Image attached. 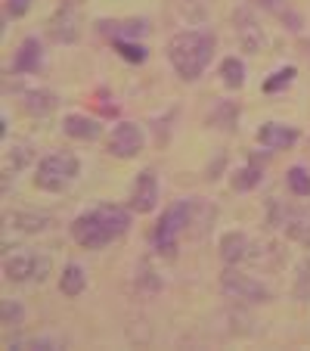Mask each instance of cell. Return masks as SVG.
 I'll return each mask as SVG.
<instances>
[{
  "label": "cell",
  "mask_w": 310,
  "mask_h": 351,
  "mask_svg": "<svg viewBox=\"0 0 310 351\" xmlns=\"http://www.w3.org/2000/svg\"><path fill=\"white\" fill-rule=\"evenodd\" d=\"M127 230H131V212L121 206H96L78 215L72 224V237L81 249H103Z\"/></svg>",
  "instance_id": "cell-1"
},
{
  "label": "cell",
  "mask_w": 310,
  "mask_h": 351,
  "mask_svg": "<svg viewBox=\"0 0 310 351\" xmlns=\"http://www.w3.org/2000/svg\"><path fill=\"white\" fill-rule=\"evenodd\" d=\"M214 56V34L208 32H180L168 40V60L183 81H196L205 75Z\"/></svg>",
  "instance_id": "cell-2"
},
{
  "label": "cell",
  "mask_w": 310,
  "mask_h": 351,
  "mask_svg": "<svg viewBox=\"0 0 310 351\" xmlns=\"http://www.w3.org/2000/svg\"><path fill=\"white\" fill-rule=\"evenodd\" d=\"M192 215H196V199H180V202H174V206L162 215L159 224H155V233H152V245L159 249V255L174 258V252H177V237L190 230Z\"/></svg>",
  "instance_id": "cell-3"
},
{
  "label": "cell",
  "mask_w": 310,
  "mask_h": 351,
  "mask_svg": "<svg viewBox=\"0 0 310 351\" xmlns=\"http://www.w3.org/2000/svg\"><path fill=\"white\" fill-rule=\"evenodd\" d=\"M78 171H81V162L75 153H68V149L66 153H53L38 165L34 184L47 193H62L75 178H78Z\"/></svg>",
  "instance_id": "cell-4"
},
{
  "label": "cell",
  "mask_w": 310,
  "mask_h": 351,
  "mask_svg": "<svg viewBox=\"0 0 310 351\" xmlns=\"http://www.w3.org/2000/svg\"><path fill=\"white\" fill-rule=\"evenodd\" d=\"M220 292L233 302H242V305H264L273 298V289L264 286L261 280H255L251 274L236 271V265H230L220 274Z\"/></svg>",
  "instance_id": "cell-5"
},
{
  "label": "cell",
  "mask_w": 310,
  "mask_h": 351,
  "mask_svg": "<svg viewBox=\"0 0 310 351\" xmlns=\"http://www.w3.org/2000/svg\"><path fill=\"white\" fill-rule=\"evenodd\" d=\"M3 274L13 283H38V280H47L50 274V258L38 252H16L3 261Z\"/></svg>",
  "instance_id": "cell-6"
},
{
  "label": "cell",
  "mask_w": 310,
  "mask_h": 351,
  "mask_svg": "<svg viewBox=\"0 0 310 351\" xmlns=\"http://www.w3.org/2000/svg\"><path fill=\"white\" fill-rule=\"evenodd\" d=\"M47 32H50V38H53L56 44H75V40L81 38V10L75 7V3H62L53 13Z\"/></svg>",
  "instance_id": "cell-7"
},
{
  "label": "cell",
  "mask_w": 310,
  "mask_h": 351,
  "mask_svg": "<svg viewBox=\"0 0 310 351\" xmlns=\"http://www.w3.org/2000/svg\"><path fill=\"white\" fill-rule=\"evenodd\" d=\"M143 149V131L133 121H121L115 125V131L109 134V153L115 159H133V156Z\"/></svg>",
  "instance_id": "cell-8"
},
{
  "label": "cell",
  "mask_w": 310,
  "mask_h": 351,
  "mask_svg": "<svg viewBox=\"0 0 310 351\" xmlns=\"http://www.w3.org/2000/svg\"><path fill=\"white\" fill-rule=\"evenodd\" d=\"M233 22H236V34H239V44H242L245 53H261L267 44V34H264V28L257 25L255 16L248 10H236Z\"/></svg>",
  "instance_id": "cell-9"
},
{
  "label": "cell",
  "mask_w": 310,
  "mask_h": 351,
  "mask_svg": "<svg viewBox=\"0 0 310 351\" xmlns=\"http://www.w3.org/2000/svg\"><path fill=\"white\" fill-rule=\"evenodd\" d=\"M155 206H159V180H155V171H143L131 190V208L146 215Z\"/></svg>",
  "instance_id": "cell-10"
},
{
  "label": "cell",
  "mask_w": 310,
  "mask_h": 351,
  "mask_svg": "<svg viewBox=\"0 0 310 351\" xmlns=\"http://www.w3.org/2000/svg\"><path fill=\"white\" fill-rule=\"evenodd\" d=\"M255 249L257 245L251 243L242 230H230L220 237V258H224L227 265H242V261H248L251 255H255Z\"/></svg>",
  "instance_id": "cell-11"
},
{
  "label": "cell",
  "mask_w": 310,
  "mask_h": 351,
  "mask_svg": "<svg viewBox=\"0 0 310 351\" xmlns=\"http://www.w3.org/2000/svg\"><path fill=\"white\" fill-rule=\"evenodd\" d=\"M19 103L28 115H50L56 109V93L44 87H19Z\"/></svg>",
  "instance_id": "cell-12"
},
{
  "label": "cell",
  "mask_w": 310,
  "mask_h": 351,
  "mask_svg": "<svg viewBox=\"0 0 310 351\" xmlns=\"http://www.w3.org/2000/svg\"><path fill=\"white\" fill-rule=\"evenodd\" d=\"M40 66H44V47H40L38 38H25L13 60L16 75H34V72H40Z\"/></svg>",
  "instance_id": "cell-13"
},
{
  "label": "cell",
  "mask_w": 310,
  "mask_h": 351,
  "mask_svg": "<svg viewBox=\"0 0 310 351\" xmlns=\"http://www.w3.org/2000/svg\"><path fill=\"white\" fill-rule=\"evenodd\" d=\"M298 140V131L289 125H279V121H267L257 131V143H264L267 149H289Z\"/></svg>",
  "instance_id": "cell-14"
},
{
  "label": "cell",
  "mask_w": 310,
  "mask_h": 351,
  "mask_svg": "<svg viewBox=\"0 0 310 351\" xmlns=\"http://www.w3.org/2000/svg\"><path fill=\"white\" fill-rule=\"evenodd\" d=\"M285 233H289L295 243H301L304 249H310V206L292 208L285 215Z\"/></svg>",
  "instance_id": "cell-15"
},
{
  "label": "cell",
  "mask_w": 310,
  "mask_h": 351,
  "mask_svg": "<svg viewBox=\"0 0 310 351\" xmlns=\"http://www.w3.org/2000/svg\"><path fill=\"white\" fill-rule=\"evenodd\" d=\"M99 32L112 34L115 40H137L149 32V22L146 19H125V22H99Z\"/></svg>",
  "instance_id": "cell-16"
},
{
  "label": "cell",
  "mask_w": 310,
  "mask_h": 351,
  "mask_svg": "<svg viewBox=\"0 0 310 351\" xmlns=\"http://www.w3.org/2000/svg\"><path fill=\"white\" fill-rule=\"evenodd\" d=\"M62 131H66V137H75V140H96L103 134V128L90 115H68L62 121Z\"/></svg>",
  "instance_id": "cell-17"
},
{
  "label": "cell",
  "mask_w": 310,
  "mask_h": 351,
  "mask_svg": "<svg viewBox=\"0 0 310 351\" xmlns=\"http://www.w3.org/2000/svg\"><path fill=\"white\" fill-rule=\"evenodd\" d=\"M7 221H10V227L19 233H44L47 227L53 224L50 215H40V212H16V215H10Z\"/></svg>",
  "instance_id": "cell-18"
},
{
  "label": "cell",
  "mask_w": 310,
  "mask_h": 351,
  "mask_svg": "<svg viewBox=\"0 0 310 351\" xmlns=\"http://www.w3.org/2000/svg\"><path fill=\"white\" fill-rule=\"evenodd\" d=\"M84 286H87L84 267H81V265H66V271H62V277H60V289H62V295L78 298L81 292H84Z\"/></svg>",
  "instance_id": "cell-19"
},
{
  "label": "cell",
  "mask_w": 310,
  "mask_h": 351,
  "mask_svg": "<svg viewBox=\"0 0 310 351\" xmlns=\"http://www.w3.org/2000/svg\"><path fill=\"white\" fill-rule=\"evenodd\" d=\"M220 78H224V84L230 87V90H239V87L245 84V66H242V60H236V56H227V60L220 62Z\"/></svg>",
  "instance_id": "cell-20"
},
{
  "label": "cell",
  "mask_w": 310,
  "mask_h": 351,
  "mask_svg": "<svg viewBox=\"0 0 310 351\" xmlns=\"http://www.w3.org/2000/svg\"><path fill=\"white\" fill-rule=\"evenodd\" d=\"M236 115H239V109L233 106V103H218L211 119H208V125L220 128V131H236Z\"/></svg>",
  "instance_id": "cell-21"
},
{
  "label": "cell",
  "mask_w": 310,
  "mask_h": 351,
  "mask_svg": "<svg viewBox=\"0 0 310 351\" xmlns=\"http://www.w3.org/2000/svg\"><path fill=\"white\" fill-rule=\"evenodd\" d=\"M261 184V165H257V159H251L245 168H239L236 178H233V186L236 190H251V186Z\"/></svg>",
  "instance_id": "cell-22"
},
{
  "label": "cell",
  "mask_w": 310,
  "mask_h": 351,
  "mask_svg": "<svg viewBox=\"0 0 310 351\" xmlns=\"http://www.w3.org/2000/svg\"><path fill=\"white\" fill-rule=\"evenodd\" d=\"M285 184H289V190L295 193V196H310V174H307V168H301V165L289 168V171H285Z\"/></svg>",
  "instance_id": "cell-23"
},
{
  "label": "cell",
  "mask_w": 310,
  "mask_h": 351,
  "mask_svg": "<svg viewBox=\"0 0 310 351\" xmlns=\"http://www.w3.org/2000/svg\"><path fill=\"white\" fill-rule=\"evenodd\" d=\"M10 348H62V342L53 336H22V339H13Z\"/></svg>",
  "instance_id": "cell-24"
},
{
  "label": "cell",
  "mask_w": 310,
  "mask_h": 351,
  "mask_svg": "<svg viewBox=\"0 0 310 351\" xmlns=\"http://www.w3.org/2000/svg\"><path fill=\"white\" fill-rule=\"evenodd\" d=\"M115 50H118V56H125L127 62H146V56H149V50L140 47L137 40H115Z\"/></svg>",
  "instance_id": "cell-25"
},
{
  "label": "cell",
  "mask_w": 310,
  "mask_h": 351,
  "mask_svg": "<svg viewBox=\"0 0 310 351\" xmlns=\"http://www.w3.org/2000/svg\"><path fill=\"white\" fill-rule=\"evenodd\" d=\"M295 298H298V302H310V258H304L301 265H298Z\"/></svg>",
  "instance_id": "cell-26"
},
{
  "label": "cell",
  "mask_w": 310,
  "mask_h": 351,
  "mask_svg": "<svg viewBox=\"0 0 310 351\" xmlns=\"http://www.w3.org/2000/svg\"><path fill=\"white\" fill-rule=\"evenodd\" d=\"M295 75H298V72H295L292 66H283L276 75H273V78L264 81V93H279L283 87H289L292 81H295Z\"/></svg>",
  "instance_id": "cell-27"
},
{
  "label": "cell",
  "mask_w": 310,
  "mask_h": 351,
  "mask_svg": "<svg viewBox=\"0 0 310 351\" xmlns=\"http://www.w3.org/2000/svg\"><path fill=\"white\" fill-rule=\"evenodd\" d=\"M0 314H3V326H19L22 320H25V308H22L19 302H13V298H3Z\"/></svg>",
  "instance_id": "cell-28"
},
{
  "label": "cell",
  "mask_w": 310,
  "mask_h": 351,
  "mask_svg": "<svg viewBox=\"0 0 310 351\" xmlns=\"http://www.w3.org/2000/svg\"><path fill=\"white\" fill-rule=\"evenodd\" d=\"M28 159H31V146H16V149H10V156H7V178L16 171V168H25L28 165Z\"/></svg>",
  "instance_id": "cell-29"
},
{
  "label": "cell",
  "mask_w": 310,
  "mask_h": 351,
  "mask_svg": "<svg viewBox=\"0 0 310 351\" xmlns=\"http://www.w3.org/2000/svg\"><path fill=\"white\" fill-rule=\"evenodd\" d=\"M261 10H267V13H273V16H283L285 10H289V3L285 0H255Z\"/></svg>",
  "instance_id": "cell-30"
},
{
  "label": "cell",
  "mask_w": 310,
  "mask_h": 351,
  "mask_svg": "<svg viewBox=\"0 0 310 351\" xmlns=\"http://www.w3.org/2000/svg\"><path fill=\"white\" fill-rule=\"evenodd\" d=\"M28 7H31V0H7V13L16 16V19H19V16H25Z\"/></svg>",
  "instance_id": "cell-31"
},
{
  "label": "cell",
  "mask_w": 310,
  "mask_h": 351,
  "mask_svg": "<svg viewBox=\"0 0 310 351\" xmlns=\"http://www.w3.org/2000/svg\"><path fill=\"white\" fill-rule=\"evenodd\" d=\"M279 19L285 22V28H289V32H301V13H295V10H285Z\"/></svg>",
  "instance_id": "cell-32"
},
{
  "label": "cell",
  "mask_w": 310,
  "mask_h": 351,
  "mask_svg": "<svg viewBox=\"0 0 310 351\" xmlns=\"http://www.w3.org/2000/svg\"><path fill=\"white\" fill-rule=\"evenodd\" d=\"M298 47H301V53H304V56H307V60H310V38H304L301 44H298Z\"/></svg>",
  "instance_id": "cell-33"
}]
</instances>
